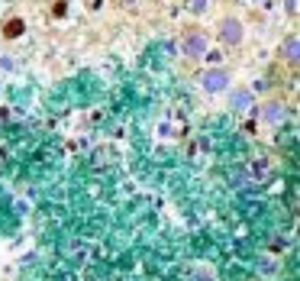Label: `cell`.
<instances>
[{
    "mask_svg": "<svg viewBox=\"0 0 300 281\" xmlns=\"http://www.w3.org/2000/svg\"><path fill=\"white\" fill-rule=\"evenodd\" d=\"M19 32H23V19H10L6 29H3V39H16Z\"/></svg>",
    "mask_w": 300,
    "mask_h": 281,
    "instance_id": "6da1fadb",
    "label": "cell"
}]
</instances>
